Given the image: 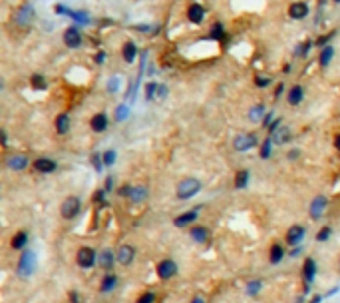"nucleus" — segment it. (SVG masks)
<instances>
[{
	"label": "nucleus",
	"instance_id": "1",
	"mask_svg": "<svg viewBox=\"0 0 340 303\" xmlns=\"http://www.w3.org/2000/svg\"><path fill=\"white\" fill-rule=\"evenodd\" d=\"M201 190V182L197 178H185L177 184V198L179 200H189L193 196H197Z\"/></svg>",
	"mask_w": 340,
	"mask_h": 303
},
{
	"label": "nucleus",
	"instance_id": "2",
	"mask_svg": "<svg viewBox=\"0 0 340 303\" xmlns=\"http://www.w3.org/2000/svg\"><path fill=\"white\" fill-rule=\"evenodd\" d=\"M32 20H34V6H32L30 2H24V4L14 12V22H16L18 26L26 28V26L32 24Z\"/></svg>",
	"mask_w": 340,
	"mask_h": 303
},
{
	"label": "nucleus",
	"instance_id": "3",
	"mask_svg": "<svg viewBox=\"0 0 340 303\" xmlns=\"http://www.w3.org/2000/svg\"><path fill=\"white\" fill-rule=\"evenodd\" d=\"M233 146H235L237 152H247V150H251L253 146H257V136H255V134H249V132L237 134L235 140H233Z\"/></svg>",
	"mask_w": 340,
	"mask_h": 303
},
{
	"label": "nucleus",
	"instance_id": "4",
	"mask_svg": "<svg viewBox=\"0 0 340 303\" xmlns=\"http://www.w3.org/2000/svg\"><path fill=\"white\" fill-rule=\"evenodd\" d=\"M80 210H82V202H80V198H76V196L66 198L64 204H62V216H64L66 220L76 218V216L80 214Z\"/></svg>",
	"mask_w": 340,
	"mask_h": 303
},
{
	"label": "nucleus",
	"instance_id": "5",
	"mask_svg": "<svg viewBox=\"0 0 340 303\" xmlns=\"http://www.w3.org/2000/svg\"><path fill=\"white\" fill-rule=\"evenodd\" d=\"M34 261H36V255L32 251H24L22 257H20V261H18V267H16L18 273L22 277H30L32 271H34Z\"/></svg>",
	"mask_w": 340,
	"mask_h": 303
},
{
	"label": "nucleus",
	"instance_id": "6",
	"mask_svg": "<svg viewBox=\"0 0 340 303\" xmlns=\"http://www.w3.org/2000/svg\"><path fill=\"white\" fill-rule=\"evenodd\" d=\"M76 261H78L80 267L90 269V267L96 263V251H94L92 247H82V249L78 251V255H76Z\"/></svg>",
	"mask_w": 340,
	"mask_h": 303
},
{
	"label": "nucleus",
	"instance_id": "7",
	"mask_svg": "<svg viewBox=\"0 0 340 303\" xmlns=\"http://www.w3.org/2000/svg\"><path fill=\"white\" fill-rule=\"evenodd\" d=\"M177 273V263L171 261V259H163L157 263V275L161 279H169V277H173Z\"/></svg>",
	"mask_w": 340,
	"mask_h": 303
},
{
	"label": "nucleus",
	"instance_id": "8",
	"mask_svg": "<svg viewBox=\"0 0 340 303\" xmlns=\"http://www.w3.org/2000/svg\"><path fill=\"white\" fill-rule=\"evenodd\" d=\"M64 44L68 48H80L82 46V34L76 26H70L64 30Z\"/></svg>",
	"mask_w": 340,
	"mask_h": 303
},
{
	"label": "nucleus",
	"instance_id": "9",
	"mask_svg": "<svg viewBox=\"0 0 340 303\" xmlns=\"http://www.w3.org/2000/svg\"><path fill=\"white\" fill-rule=\"evenodd\" d=\"M326 206H328V200H326L324 196L314 198V200H312V204H310V210H308V212H310V218H312V220L322 218V214H324Z\"/></svg>",
	"mask_w": 340,
	"mask_h": 303
},
{
	"label": "nucleus",
	"instance_id": "10",
	"mask_svg": "<svg viewBox=\"0 0 340 303\" xmlns=\"http://www.w3.org/2000/svg\"><path fill=\"white\" fill-rule=\"evenodd\" d=\"M308 12H310V8H308L306 2H294V4H290V8H288V16H290L292 20H302V18L308 16Z\"/></svg>",
	"mask_w": 340,
	"mask_h": 303
},
{
	"label": "nucleus",
	"instance_id": "11",
	"mask_svg": "<svg viewBox=\"0 0 340 303\" xmlns=\"http://www.w3.org/2000/svg\"><path fill=\"white\" fill-rule=\"evenodd\" d=\"M187 18H189L191 24H201L203 18H205V8L201 4H191L187 8Z\"/></svg>",
	"mask_w": 340,
	"mask_h": 303
},
{
	"label": "nucleus",
	"instance_id": "12",
	"mask_svg": "<svg viewBox=\"0 0 340 303\" xmlns=\"http://www.w3.org/2000/svg\"><path fill=\"white\" fill-rule=\"evenodd\" d=\"M56 12H58V14H68V16H72L76 22H82V24H88V22H90V16H88L86 12H74V10H68V8L62 6V4H56Z\"/></svg>",
	"mask_w": 340,
	"mask_h": 303
},
{
	"label": "nucleus",
	"instance_id": "13",
	"mask_svg": "<svg viewBox=\"0 0 340 303\" xmlns=\"http://www.w3.org/2000/svg\"><path fill=\"white\" fill-rule=\"evenodd\" d=\"M34 170L36 172H40V174H52L54 170H56V162H52V160H48V158H38V160H34Z\"/></svg>",
	"mask_w": 340,
	"mask_h": 303
},
{
	"label": "nucleus",
	"instance_id": "14",
	"mask_svg": "<svg viewBox=\"0 0 340 303\" xmlns=\"http://www.w3.org/2000/svg\"><path fill=\"white\" fill-rule=\"evenodd\" d=\"M133 257H135V249L131 245H121L119 247V251H117V263L129 265L133 261Z\"/></svg>",
	"mask_w": 340,
	"mask_h": 303
},
{
	"label": "nucleus",
	"instance_id": "15",
	"mask_svg": "<svg viewBox=\"0 0 340 303\" xmlns=\"http://www.w3.org/2000/svg\"><path fill=\"white\" fill-rule=\"evenodd\" d=\"M271 140H273V144H284L290 140V130L286 126H281L271 134Z\"/></svg>",
	"mask_w": 340,
	"mask_h": 303
},
{
	"label": "nucleus",
	"instance_id": "16",
	"mask_svg": "<svg viewBox=\"0 0 340 303\" xmlns=\"http://www.w3.org/2000/svg\"><path fill=\"white\" fill-rule=\"evenodd\" d=\"M6 166L10 170H24L28 166V158L26 156H20V154H14V156H10L6 160Z\"/></svg>",
	"mask_w": 340,
	"mask_h": 303
},
{
	"label": "nucleus",
	"instance_id": "17",
	"mask_svg": "<svg viewBox=\"0 0 340 303\" xmlns=\"http://www.w3.org/2000/svg\"><path fill=\"white\" fill-rule=\"evenodd\" d=\"M302 237H304V227H302V226H292V227L286 231V241H288L290 245L298 243Z\"/></svg>",
	"mask_w": 340,
	"mask_h": 303
},
{
	"label": "nucleus",
	"instance_id": "18",
	"mask_svg": "<svg viewBox=\"0 0 340 303\" xmlns=\"http://www.w3.org/2000/svg\"><path fill=\"white\" fill-rule=\"evenodd\" d=\"M288 104L290 106H298L300 102H302V98H304V90H302V86H292L290 90H288Z\"/></svg>",
	"mask_w": 340,
	"mask_h": 303
},
{
	"label": "nucleus",
	"instance_id": "19",
	"mask_svg": "<svg viewBox=\"0 0 340 303\" xmlns=\"http://www.w3.org/2000/svg\"><path fill=\"white\" fill-rule=\"evenodd\" d=\"M90 126H92L94 132H104V130L108 128V116H106V114H96V116H92Z\"/></svg>",
	"mask_w": 340,
	"mask_h": 303
},
{
	"label": "nucleus",
	"instance_id": "20",
	"mask_svg": "<svg viewBox=\"0 0 340 303\" xmlns=\"http://www.w3.org/2000/svg\"><path fill=\"white\" fill-rule=\"evenodd\" d=\"M121 54H123V60L129 64V62H133L135 60V56H137V48H135V44L129 40V42H125L123 44V48H121Z\"/></svg>",
	"mask_w": 340,
	"mask_h": 303
},
{
	"label": "nucleus",
	"instance_id": "21",
	"mask_svg": "<svg viewBox=\"0 0 340 303\" xmlns=\"http://www.w3.org/2000/svg\"><path fill=\"white\" fill-rule=\"evenodd\" d=\"M195 220H197V212L191 210V212H185V214H181L179 218H175V226H177V227H183V226L193 224Z\"/></svg>",
	"mask_w": 340,
	"mask_h": 303
},
{
	"label": "nucleus",
	"instance_id": "22",
	"mask_svg": "<svg viewBox=\"0 0 340 303\" xmlns=\"http://www.w3.org/2000/svg\"><path fill=\"white\" fill-rule=\"evenodd\" d=\"M314 273H316V263H314V259H306L304 261V267H302V275H304V281L306 283H310L312 279H314Z\"/></svg>",
	"mask_w": 340,
	"mask_h": 303
},
{
	"label": "nucleus",
	"instance_id": "23",
	"mask_svg": "<svg viewBox=\"0 0 340 303\" xmlns=\"http://www.w3.org/2000/svg\"><path fill=\"white\" fill-rule=\"evenodd\" d=\"M332 56H334V48L332 46H324L320 50V54H318V64L320 66H328L330 60H332Z\"/></svg>",
	"mask_w": 340,
	"mask_h": 303
},
{
	"label": "nucleus",
	"instance_id": "24",
	"mask_svg": "<svg viewBox=\"0 0 340 303\" xmlns=\"http://www.w3.org/2000/svg\"><path fill=\"white\" fill-rule=\"evenodd\" d=\"M56 130H58V134H66L70 130V116L68 114H60L56 118Z\"/></svg>",
	"mask_w": 340,
	"mask_h": 303
},
{
	"label": "nucleus",
	"instance_id": "25",
	"mask_svg": "<svg viewBox=\"0 0 340 303\" xmlns=\"http://www.w3.org/2000/svg\"><path fill=\"white\" fill-rule=\"evenodd\" d=\"M145 198H147V190H145L143 186H133V188H131L129 200H133L135 204H139V202H143Z\"/></svg>",
	"mask_w": 340,
	"mask_h": 303
},
{
	"label": "nucleus",
	"instance_id": "26",
	"mask_svg": "<svg viewBox=\"0 0 340 303\" xmlns=\"http://www.w3.org/2000/svg\"><path fill=\"white\" fill-rule=\"evenodd\" d=\"M26 243H28V235H26L24 231H18V233L12 237V247H14V249H24Z\"/></svg>",
	"mask_w": 340,
	"mask_h": 303
},
{
	"label": "nucleus",
	"instance_id": "27",
	"mask_svg": "<svg viewBox=\"0 0 340 303\" xmlns=\"http://www.w3.org/2000/svg\"><path fill=\"white\" fill-rule=\"evenodd\" d=\"M283 255H284V249L279 245V243H275L273 247H271V253H269V259H271V263H279L281 259H283Z\"/></svg>",
	"mask_w": 340,
	"mask_h": 303
},
{
	"label": "nucleus",
	"instance_id": "28",
	"mask_svg": "<svg viewBox=\"0 0 340 303\" xmlns=\"http://www.w3.org/2000/svg\"><path fill=\"white\" fill-rule=\"evenodd\" d=\"M100 265H102L104 269H112V265H113V253H112L110 249L102 251V255H100Z\"/></svg>",
	"mask_w": 340,
	"mask_h": 303
},
{
	"label": "nucleus",
	"instance_id": "29",
	"mask_svg": "<svg viewBox=\"0 0 340 303\" xmlns=\"http://www.w3.org/2000/svg\"><path fill=\"white\" fill-rule=\"evenodd\" d=\"M263 114H265V106H263V104H257L255 108L249 110V120H251V122H257V120L263 118Z\"/></svg>",
	"mask_w": 340,
	"mask_h": 303
},
{
	"label": "nucleus",
	"instance_id": "30",
	"mask_svg": "<svg viewBox=\"0 0 340 303\" xmlns=\"http://www.w3.org/2000/svg\"><path fill=\"white\" fill-rule=\"evenodd\" d=\"M191 237H193L195 241L201 243V241H205V239L209 237V231H207L205 227H193V229H191Z\"/></svg>",
	"mask_w": 340,
	"mask_h": 303
},
{
	"label": "nucleus",
	"instance_id": "31",
	"mask_svg": "<svg viewBox=\"0 0 340 303\" xmlns=\"http://www.w3.org/2000/svg\"><path fill=\"white\" fill-rule=\"evenodd\" d=\"M117 285V277L115 275H106L102 281V291H112Z\"/></svg>",
	"mask_w": 340,
	"mask_h": 303
},
{
	"label": "nucleus",
	"instance_id": "32",
	"mask_svg": "<svg viewBox=\"0 0 340 303\" xmlns=\"http://www.w3.org/2000/svg\"><path fill=\"white\" fill-rule=\"evenodd\" d=\"M30 84H32V88H36V90H44V88H46V80H44L42 74H32Z\"/></svg>",
	"mask_w": 340,
	"mask_h": 303
},
{
	"label": "nucleus",
	"instance_id": "33",
	"mask_svg": "<svg viewBox=\"0 0 340 303\" xmlns=\"http://www.w3.org/2000/svg\"><path fill=\"white\" fill-rule=\"evenodd\" d=\"M249 184V172L247 170H241L237 176H235V186L237 188H245Z\"/></svg>",
	"mask_w": 340,
	"mask_h": 303
},
{
	"label": "nucleus",
	"instance_id": "34",
	"mask_svg": "<svg viewBox=\"0 0 340 303\" xmlns=\"http://www.w3.org/2000/svg\"><path fill=\"white\" fill-rule=\"evenodd\" d=\"M259 291H261V281H259V279L249 281V285H247V295H257Z\"/></svg>",
	"mask_w": 340,
	"mask_h": 303
},
{
	"label": "nucleus",
	"instance_id": "35",
	"mask_svg": "<svg viewBox=\"0 0 340 303\" xmlns=\"http://www.w3.org/2000/svg\"><path fill=\"white\" fill-rule=\"evenodd\" d=\"M271 138H267L265 142H263V146H261V158H269L271 156Z\"/></svg>",
	"mask_w": 340,
	"mask_h": 303
},
{
	"label": "nucleus",
	"instance_id": "36",
	"mask_svg": "<svg viewBox=\"0 0 340 303\" xmlns=\"http://www.w3.org/2000/svg\"><path fill=\"white\" fill-rule=\"evenodd\" d=\"M115 158H117L115 152H113V150H108L106 154H104V166H112V164L115 162Z\"/></svg>",
	"mask_w": 340,
	"mask_h": 303
},
{
	"label": "nucleus",
	"instance_id": "37",
	"mask_svg": "<svg viewBox=\"0 0 340 303\" xmlns=\"http://www.w3.org/2000/svg\"><path fill=\"white\" fill-rule=\"evenodd\" d=\"M157 88H159V86L153 84V82L147 84V86H145V100H153V94H157Z\"/></svg>",
	"mask_w": 340,
	"mask_h": 303
},
{
	"label": "nucleus",
	"instance_id": "38",
	"mask_svg": "<svg viewBox=\"0 0 340 303\" xmlns=\"http://www.w3.org/2000/svg\"><path fill=\"white\" fill-rule=\"evenodd\" d=\"M119 90V78L117 76H113V78H110V82H108V92H117Z\"/></svg>",
	"mask_w": 340,
	"mask_h": 303
},
{
	"label": "nucleus",
	"instance_id": "39",
	"mask_svg": "<svg viewBox=\"0 0 340 303\" xmlns=\"http://www.w3.org/2000/svg\"><path fill=\"white\" fill-rule=\"evenodd\" d=\"M153 299H155V295H153L151 291H145V293L139 295V299H137L135 303H153Z\"/></svg>",
	"mask_w": 340,
	"mask_h": 303
},
{
	"label": "nucleus",
	"instance_id": "40",
	"mask_svg": "<svg viewBox=\"0 0 340 303\" xmlns=\"http://www.w3.org/2000/svg\"><path fill=\"white\" fill-rule=\"evenodd\" d=\"M211 36L213 38H223V24L221 22H215V26L211 30Z\"/></svg>",
	"mask_w": 340,
	"mask_h": 303
},
{
	"label": "nucleus",
	"instance_id": "41",
	"mask_svg": "<svg viewBox=\"0 0 340 303\" xmlns=\"http://www.w3.org/2000/svg\"><path fill=\"white\" fill-rule=\"evenodd\" d=\"M328 235H330V227H322V229H320V233L316 235V239H318V241H326V239H328Z\"/></svg>",
	"mask_w": 340,
	"mask_h": 303
},
{
	"label": "nucleus",
	"instance_id": "42",
	"mask_svg": "<svg viewBox=\"0 0 340 303\" xmlns=\"http://www.w3.org/2000/svg\"><path fill=\"white\" fill-rule=\"evenodd\" d=\"M308 48H310V42H304V44H300V46L296 48V56H298V58H300V54L304 56V54L308 52Z\"/></svg>",
	"mask_w": 340,
	"mask_h": 303
},
{
	"label": "nucleus",
	"instance_id": "43",
	"mask_svg": "<svg viewBox=\"0 0 340 303\" xmlns=\"http://www.w3.org/2000/svg\"><path fill=\"white\" fill-rule=\"evenodd\" d=\"M92 166L96 168V172H102L104 168H102V158L100 156H92Z\"/></svg>",
	"mask_w": 340,
	"mask_h": 303
},
{
	"label": "nucleus",
	"instance_id": "44",
	"mask_svg": "<svg viewBox=\"0 0 340 303\" xmlns=\"http://www.w3.org/2000/svg\"><path fill=\"white\" fill-rule=\"evenodd\" d=\"M255 84H257L259 88H265V86L271 84V80H269V78H259V76H257V78H255Z\"/></svg>",
	"mask_w": 340,
	"mask_h": 303
},
{
	"label": "nucleus",
	"instance_id": "45",
	"mask_svg": "<svg viewBox=\"0 0 340 303\" xmlns=\"http://www.w3.org/2000/svg\"><path fill=\"white\" fill-rule=\"evenodd\" d=\"M165 94H167L165 86H159V88H157V94H155V96H157V100H161V98H165Z\"/></svg>",
	"mask_w": 340,
	"mask_h": 303
},
{
	"label": "nucleus",
	"instance_id": "46",
	"mask_svg": "<svg viewBox=\"0 0 340 303\" xmlns=\"http://www.w3.org/2000/svg\"><path fill=\"white\" fill-rule=\"evenodd\" d=\"M125 116H127V108H125V106H121V108L117 110V120H123Z\"/></svg>",
	"mask_w": 340,
	"mask_h": 303
},
{
	"label": "nucleus",
	"instance_id": "47",
	"mask_svg": "<svg viewBox=\"0 0 340 303\" xmlns=\"http://www.w3.org/2000/svg\"><path fill=\"white\" fill-rule=\"evenodd\" d=\"M332 36H334V32H330L328 36H322V38H318V44H320V46H322V44H326V40H328V38H332Z\"/></svg>",
	"mask_w": 340,
	"mask_h": 303
},
{
	"label": "nucleus",
	"instance_id": "48",
	"mask_svg": "<svg viewBox=\"0 0 340 303\" xmlns=\"http://www.w3.org/2000/svg\"><path fill=\"white\" fill-rule=\"evenodd\" d=\"M104 58H106V54H104V52H98V54H96V62H98V64H102V62H104Z\"/></svg>",
	"mask_w": 340,
	"mask_h": 303
},
{
	"label": "nucleus",
	"instance_id": "49",
	"mask_svg": "<svg viewBox=\"0 0 340 303\" xmlns=\"http://www.w3.org/2000/svg\"><path fill=\"white\" fill-rule=\"evenodd\" d=\"M191 303H205V301H203V297H201V295H195V297L191 299Z\"/></svg>",
	"mask_w": 340,
	"mask_h": 303
},
{
	"label": "nucleus",
	"instance_id": "50",
	"mask_svg": "<svg viewBox=\"0 0 340 303\" xmlns=\"http://www.w3.org/2000/svg\"><path fill=\"white\" fill-rule=\"evenodd\" d=\"M334 148H336V150H340V134H338V136H334Z\"/></svg>",
	"mask_w": 340,
	"mask_h": 303
},
{
	"label": "nucleus",
	"instance_id": "51",
	"mask_svg": "<svg viewBox=\"0 0 340 303\" xmlns=\"http://www.w3.org/2000/svg\"><path fill=\"white\" fill-rule=\"evenodd\" d=\"M112 182H113V180H112V178H108V182H106V190H110V188H112Z\"/></svg>",
	"mask_w": 340,
	"mask_h": 303
},
{
	"label": "nucleus",
	"instance_id": "52",
	"mask_svg": "<svg viewBox=\"0 0 340 303\" xmlns=\"http://www.w3.org/2000/svg\"><path fill=\"white\" fill-rule=\"evenodd\" d=\"M334 2H336V4H340V0H334Z\"/></svg>",
	"mask_w": 340,
	"mask_h": 303
}]
</instances>
